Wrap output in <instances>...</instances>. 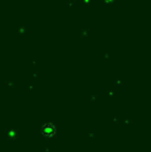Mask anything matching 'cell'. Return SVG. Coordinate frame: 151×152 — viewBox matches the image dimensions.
I'll return each mask as SVG.
<instances>
[{"label":"cell","instance_id":"obj_1","mask_svg":"<svg viewBox=\"0 0 151 152\" xmlns=\"http://www.w3.org/2000/svg\"><path fill=\"white\" fill-rule=\"evenodd\" d=\"M40 132L44 137L46 138H53V137L56 134L57 132V127L53 122H47L44 125L42 126V129H40Z\"/></svg>","mask_w":151,"mask_h":152}]
</instances>
